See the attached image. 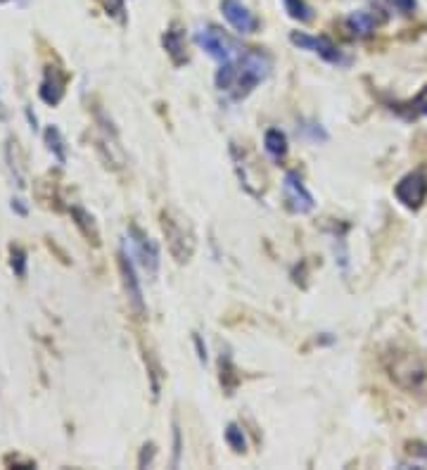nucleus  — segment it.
<instances>
[{
  "mask_svg": "<svg viewBox=\"0 0 427 470\" xmlns=\"http://www.w3.org/2000/svg\"><path fill=\"white\" fill-rule=\"evenodd\" d=\"M3 463H5V466H8V468H24V470L36 468V461H31V458L19 456V453H8V456L3 458Z\"/></svg>",
  "mask_w": 427,
  "mask_h": 470,
  "instance_id": "obj_24",
  "label": "nucleus"
},
{
  "mask_svg": "<svg viewBox=\"0 0 427 470\" xmlns=\"http://www.w3.org/2000/svg\"><path fill=\"white\" fill-rule=\"evenodd\" d=\"M174 466H178L180 463V430L178 425H174Z\"/></svg>",
  "mask_w": 427,
  "mask_h": 470,
  "instance_id": "obj_29",
  "label": "nucleus"
},
{
  "mask_svg": "<svg viewBox=\"0 0 427 470\" xmlns=\"http://www.w3.org/2000/svg\"><path fill=\"white\" fill-rule=\"evenodd\" d=\"M192 340H195L197 356H200V361H202V363H207V347L202 345V338H200V335H195V338H192Z\"/></svg>",
  "mask_w": 427,
  "mask_h": 470,
  "instance_id": "obj_31",
  "label": "nucleus"
},
{
  "mask_svg": "<svg viewBox=\"0 0 427 470\" xmlns=\"http://www.w3.org/2000/svg\"><path fill=\"white\" fill-rule=\"evenodd\" d=\"M152 458H154V445H152V442H149V445L143 447L140 458H138V466H140V468H145L147 463H152Z\"/></svg>",
  "mask_w": 427,
  "mask_h": 470,
  "instance_id": "obj_28",
  "label": "nucleus"
},
{
  "mask_svg": "<svg viewBox=\"0 0 427 470\" xmlns=\"http://www.w3.org/2000/svg\"><path fill=\"white\" fill-rule=\"evenodd\" d=\"M5 3H10V0H0V5H5Z\"/></svg>",
  "mask_w": 427,
  "mask_h": 470,
  "instance_id": "obj_33",
  "label": "nucleus"
},
{
  "mask_svg": "<svg viewBox=\"0 0 427 470\" xmlns=\"http://www.w3.org/2000/svg\"><path fill=\"white\" fill-rule=\"evenodd\" d=\"M235 69H238V76H235L231 98L244 100L256 85L269 79L273 62H271V57L266 52L256 50V48H242L240 55L235 57Z\"/></svg>",
  "mask_w": 427,
  "mask_h": 470,
  "instance_id": "obj_1",
  "label": "nucleus"
},
{
  "mask_svg": "<svg viewBox=\"0 0 427 470\" xmlns=\"http://www.w3.org/2000/svg\"><path fill=\"white\" fill-rule=\"evenodd\" d=\"M10 266H12V271L17 278L26 276V252L19 247V245H10Z\"/></svg>",
  "mask_w": 427,
  "mask_h": 470,
  "instance_id": "obj_22",
  "label": "nucleus"
},
{
  "mask_svg": "<svg viewBox=\"0 0 427 470\" xmlns=\"http://www.w3.org/2000/svg\"><path fill=\"white\" fill-rule=\"evenodd\" d=\"M145 361L149 363V376H152V397L157 399L159 397V376H162V368H159V363L154 361V356L149 354V351H145Z\"/></svg>",
  "mask_w": 427,
  "mask_h": 470,
  "instance_id": "obj_23",
  "label": "nucleus"
},
{
  "mask_svg": "<svg viewBox=\"0 0 427 470\" xmlns=\"http://www.w3.org/2000/svg\"><path fill=\"white\" fill-rule=\"evenodd\" d=\"M221 12L238 34H254L259 29V17L242 0H221Z\"/></svg>",
  "mask_w": 427,
  "mask_h": 470,
  "instance_id": "obj_12",
  "label": "nucleus"
},
{
  "mask_svg": "<svg viewBox=\"0 0 427 470\" xmlns=\"http://www.w3.org/2000/svg\"><path fill=\"white\" fill-rule=\"evenodd\" d=\"M69 214H72L74 226L79 228V233H81L83 238L93 245V247H98V245H100V231H98V223H95L93 214L85 212L83 207H79V205L69 207Z\"/></svg>",
  "mask_w": 427,
  "mask_h": 470,
  "instance_id": "obj_14",
  "label": "nucleus"
},
{
  "mask_svg": "<svg viewBox=\"0 0 427 470\" xmlns=\"http://www.w3.org/2000/svg\"><path fill=\"white\" fill-rule=\"evenodd\" d=\"M67 83H69V74L64 72V67L60 62L50 64L48 62L43 67V79L39 83V98L45 105L57 107L62 103L64 93H67Z\"/></svg>",
  "mask_w": 427,
  "mask_h": 470,
  "instance_id": "obj_8",
  "label": "nucleus"
},
{
  "mask_svg": "<svg viewBox=\"0 0 427 470\" xmlns=\"http://www.w3.org/2000/svg\"><path fill=\"white\" fill-rule=\"evenodd\" d=\"M282 197H285L287 210L295 214H311L316 210V200L297 171H287L285 178H282Z\"/></svg>",
  "mask_w": 427,
  "mask_h": 470,
  "instance_id": "obj_7",
  "label": "nucleus"
},
{
  "mask_svg": "<svg viewBox=\"0 0 427 470\" xmlns=\"http://www.w3.org/2000/svg\"><path fill=\"white\" fill-rule=\"evenodd\" d=\"M394 195L402 202L406 210H420L427 200V174L425 171H410L406 174L397 185H394Z\"/></svg>",
  "mask_w": 427,
  "mask_h": 470,
  "instance_id": "obj_11",
  "label": "nucleus"
},
{
  "mask_svg": "<svg viewBox=\"0 0 427 470\" xmlns=\"http://www.w3.org/2000/svg\"><path fill=\"white\" fill-rule=\"evenodd\" d=\"M98 3L105 10L107 17L121 21V24L126 21V0H98Z\"/></svg>",
  "mask_w": 427,
  "mask_h": 470,
  "instance_id": "obj_21",
  "label": "nucleus"
},
{
  "mask_svg": "<svg viewBox=\"0 0 427 470\" xmlns=\"http://www.w3.org/2000/svg\"><path fill=\"white\" fill-rule=\"evenodd\" d=\"M290 41H292V45L302 48V50L316 52L320 60H325L330 64H337V67H349L351 64V57H346L328 36H309V34H304V31H292Z\"/></svg>",
  "mask_w": 427,
  "mask_h": 470,
  "instance_id": "obj_4",
  "label": "nucleus"
},
{
  "mask_svg": "<svg viewBox=\"0 0 427 470\" xmlns=\"http://www.w3.org/2000/svg\"><path fill=\"white\" fill-rule=\"evenodd\" d=\"M162 45H164V50L169 52L171 62H174L176 67H180V64L188 62V41H185V29L178 24V21H174V24L167 29V34L162 36Z\"/></svg>",
  "mask_w": 427,
  "mask_h": 470,
  "instance_id": "obj_13",
  "label": "nucleus"
},
{
  "mask_svg": "<svg viewBox=\"0 0 427 470\" xmlns=\"http://www.w3.org/2000/svg\"><path fill=\"white\" fill-rule=\"evenodd\" d=\"M195 43L218 64H226V62L235 60V57L240 55V50H242V48H240L238 43L226 34V31H221L218 26H211V24L202 26V29L197 31Z\"/></svg>",
  "mask_w": 427,
  "mask_h": 470,
  "instance_id": "obj_3",
  "label": "nucleus"
},
{
  "mask_svg": "<svg viewBox=\"0 0 427 470\" xmlns=\"http://www.w3.org/2000/svg\"><path fill=\"white\" fill-rule=\"evenodd\" d=\"M302 133L304 136H309L311 138L313 143H318V141H328V133L323 131V128H320V124H306V126H302Z\"/></svg>",
  "mask_w": 427,
  "mask_h": 470,
  "instance_id": "obj_26",
  "label": "nucleus"
},
{
  "mask_svg": "<svg viewBox=\"0 0 427 470\" xmlns=\"http://www.w3.org/2000/svg\"><path fill=\"white\" fill-rule=\"evenodd\" d=\"M226 442L235 453H244L247 451V440H244V432L238 423H228L226 427Z\"/></svg>",
  "mask_w": 427,
  "mask_h": 470,
  "instance_id": "obj_20",
  "label": "nucleus"
},
{
  "mask_svg": "<svg viewBox=\"0 0 427 470\" xmlns=\"http://www.w3.org/2000/svg\"><path fill=\"white\" fill-rule=\"evenodd\" d=\"M43 141H45L48 150H50L52 157H55L57 162H60V164L67 162V145H64V138H62L60 128L48 126L45 131H43Z\"/></svg>",
  "mask_w": 427,
  "mask_h": 470,
  "instance_id": "obj_17",
  "label": "nucleus"
},
{
  "mask_svg": "<svg viewBox=\"0 0 427 470\" xmlns=\"http://www.w3.org/2000/svg\"><path fill=\"white\" fill-rule=\"evenodd\" d=\"M10 207H12V212H17L19 216H26V212H29V210L24 207V202H21V200H12V205H10Z\"/></svg>",
  "mask_w": 427,
  "mask_h": 470,
  "instance_id": "obj_32",
  "label": "nucleus"
},
{
  "mask_svg": "<svg viewBox=\"0 0 427 470\" xmlns=\"http://www.w3.org/2000/svg\"><path fill=\"white\" fill-rule=\"evenodd\" d=\"M17 147H19V143L14 141V138H10L8 141V147H5V157H8V162H10V171H12V176H14V181H17V185L19 188H24V164H21V159H17L14 154H17Z\"/></svg>",
  "mask_w": 427,
  "mask_h": 470,
  "instance_id": "obj_18",
  "label": "nucleus"
},
{
  "mask_svg": "<svg viewBox=\"0 0 427 470\" xmlns=\"http://www.w3.org/2000/svg\"><path fill=\"white\" fill-rule=\"evenodd\" d=\"M389 376H392V380L397 382L399 387L418 389L420 385L425 382L427 371L413 354H397L394 356V363L389 366Z\"/></svg>",
  "mask_w": 427,
  "mask_h": 470,
  "instance_id": "obj_9",
  "label": "nucleus"
},
{
  "mask_svg": "<svg viewBox=\"0 0 427 470\" xmlns=\"http://www.w3.org/2000/svg\"><path fill=\"white\" fill-rule=\"evenodd\" d=\"M264 147L275 162H280V159L287 154V136L280 131V128H269L264 136Z\"/></svg>",
  "mask_w": 427,
  "mask_h": 470,
  "instance_id": "obj_16",
  "label": "nucleus"
},
{
  "mask_svg": "<svg viewBox=\"0 0 427 470\" xmlns=\"http://www.w3.org/2000/svg\"><path fill=\"white\" fill-rule=\"evenodd\" d=\"M119 274H121V283H124V292L128 299V307L133 309L136 318H145V297H143L140 290V278L136 276V264H133V256L126 247H121L119 252Z\"/></svg>",
  "mask_w": 427,
  "mask_h": 470,
  "instance_id": "obj_5",
  "label": "nucleus"
},
{
  "mask_svg": "<svg viewBox=\"0 0 427 470\" xmlns=\"http://www.w3.org/2000/svg\"><path fill=\"white\" fill-rule=\"evenodd\" d=\"M408 453H413V456H423V461L427 463V445L423 442H413V445H408Z\"/></svg>",
  "mask_w": 427,
  "mask_h": 470,
  "instance_id": "obj_30",
  "label": "nucleus"
},
{
  "mask_svg": "<svg viewBox=\"0 0 427 470\" xmlns=\"http://www.w3.org/2000/svg\"><path fill=\"white\" fill-rule=\"evenodd\" d=\"M389 5L402 14H413L418 8V0H389Z\"/></svg>",
  "mask_w": 427,
  "mask_h": 470,
  "instance_id": "obj_27",
  "label": "nucleus"
},
{
  "mask_svg": "<svg viewBox=\"0 0 427 470\" xmlns=\"http://www.w3.org/2000/svg\"><path fill=\"white\" fill-rule=\"evenodd\" d=\"M285 3V12L290 14L292 19L302 21V24H306V21L313 19V8L306 3V0H282Z\"/></svg>",
  "mask_w": 427,
  "mask_h": 470,
  "instance_id": "obj_19",
  "label": "nucleus"
},
{
  "mask_svg": "<svg viewBox=\"0 0 427 470\" xmlns=\"http://www.w3.org/2000/svg\"><path fill=\"white\" fill-rule=\"evenodd\" d=\"M162 233L167 238V247L169 254L174 256L178 264L192 259L195 254V233H192L190 223L183 216L174 214L171 210L162 212Z\"/></svg>",
  "mask_w": 427,
  "mask_h": 470,
  "instance_id": "obj_2",
  "label": "nucleus"
},
{
  "mask_svg": "<svg viewBox=\"0 0 427 470\" xmlns=\"http://www.w3.org/2000/svg\"><path fill=\"white\" fill-rule=\"evenodd\" d=\"M375 26H377L375 17H373L371 12H366V10H356V12H351L349 17H346V29H349L354 36H359V39L371 36L373 31H375Z\"/></svg>",
  "mask_w": 427,
  "mask_h": 470,
  "instance_id": "obj_15",
  "label": "nucleus"
},
{
  "mask_svg": "<svg viewBox=\"0 0 427 470\" xmlns=\"http://www.w3.org/2000/svg\"><path fill=\"white\" fill-rule=\"evenodd\" d=\"M95 121L100 124V138H98V152L103 154L105 164L112 169H121L126 162L124 150L119 145V138H116V131L112 128V124L107 121L103 110H95Z\"/></svg>",
  "mask_w": 427,
  "mask_h": 470,
  "instance_id": "obj_10",
  "label": "nucleus"
},
{
  "mask_svg": "<svg viewBox=\"0 0 427 470\" xmlns=\"http://www.w3.org/2000/svg\"><path fill=\"white\" fill-rule=\"evenodd\" d=\"M128 252L140 261V266L147 271L149 276H157L159 271V247L149 235L138 228L136 223L128 226Z\"/></svg>",
  "mask_w": 427,
  "mask_h": 470,
  "instance_id": "obj_6",
  "label": "nucleus"
},
{
  "mask_svg": "<svg viewBox=\"0 0 427 470\" xmlns=\"http://www.w3.org/2000/svg\"><path fill=\"white\" fill-rule=\"evenodd\" d=\"M410 110H413V114L427 116V85H425L423 90H420L418 95H415L413 100H410Z\"/></svg>",
  "mask_w": 427,
  "mask_h": 470,
  "instance_id": "obj_25",
  "label": "nucleus"
}]
</instances>
